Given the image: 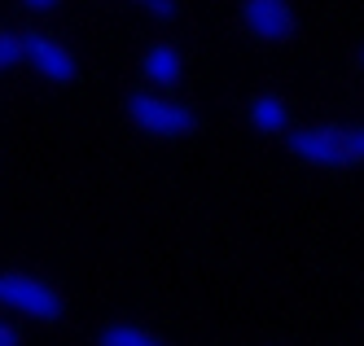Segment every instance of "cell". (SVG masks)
<instances>
[{"label": "cell", "instance_id": "cell-8", "mask_svg": "<svg viewBox=\"0 0 364 346\" xmlns=\"http://www.w3.org/2000/svg\"><path fill=\"white\" fill-rule=\"evenodd\" d=\"M101 346H163V337L154 329H141V325H106L97 333Z\"/></svg>", "mask_w": 364, "mask_h": 346}, {"label": "cell", "instance_id": "cell-4", "mask_svg": "<svg viewBox=\"0 0 364 346\" xmlns=\"http://www.w3.org/2000/svg\"><path fill=\"white\" fill-rule=\"evenodd\" d=\"M22 62H31L48 84H70V79L80 75L70 48L62 40H53V36H44V31H27V36H22Z\"/></svg>", "mask_w": 364, "mask_h": 346}, {"label": "cell", "instance_id": "cell-7", "mask_svg": "<svg viewBox=\"0 0 364 346\" xmlns=\"http://www.w3.org/2000/svg\"><path fill=\"white\" fill-rule=\"evenodd\" d=\"M250 127L264 131V136H281V131H290V105H285V97L259 92L250 101Z\"/></svg>", "mask_w": 364, "mask_h": 346}, {"label": "cell", "instance_id": "cell-12", "mask_svg": "<svg viewBox=\"0 0 364 346\" xmlns=\"http://www.w3.org/2000/svg\"><path fill=\"white\" fill-rule=\"evenodd\" d=\"M22 342V333L14 329V325H5V320H0V346H18Z\"/></svg>", "mask_w": 364, "mask_h": 346}, {"label": "cell", "instance_id": "cell-9", "mask_svg": "<svg viewBox=\"0 0 364 346\" xmlns=\"http://www.w3.org/2000/svg\"><path fill=\"white\" fill-rule=\"evenodd\" d=\"M338 153H343V167H360L364 163V131L360 127H338Z\"/></svg>", "mask_w": 364, "mask_h": 346}, {"label": "cell", "instance_id": "cell-10", "mask_svg": "<svg viewBox=\"0 0 364 346\" xmlns=\"http://www.w3.org/2000/svg\"><path fill=\"white\" fill-rule=\"evenodd\" d=\"M22 62V36L14 31H0V70H9Z\"/></svg>", "mask_w": 364, "mask_h": 346}, {"label": "cell", "instance_id": "cell-6", "mask_svg": "<svg viewBox=\"0 0 364 346\" xmlns=\"http://www.w3.org/2000/svg\"><path fill=\"white\" fill-rule=\"evenodd\" d=\"M141 75L154 88H180V79H185V53L167 40H154L141 58Z\"/></svg>", "mask_w": 364, "mask_h": 346}, {"label": "cell", "instance_id": "cell-11", "mask_svg": "<svg viewBox=\"0 0 364 346\" xmlns=\"http://www.w3.org/2000/svg\"><path fill=\"white\" fill-rule=\"evenodd\" d=\"M136 5H141L149 18H176V9H180L176 0H136Z\"/></svg>", "mask_w": 364, "mask_h": 346}, {"label": "cell", "instance_id": "cell-5", "mask_svg": "<svg viewBox=\"0 0 364 346\" xmlns=\"http://www.w3.org/2000/svg\"><path fill=\"white\" fill-rule=\"evenodd\" d=\"M290 149L307 167H343L338 127H299V131H290Z\"/></svg>", "mask_w": 364, "mask_h": 346}, {"label": "cell", "instance_id": "cell-3", "mask_svg": "<svg viewBox=\"0 0 364 346\" xmlns=\"http://www.w3.org/2000/svg\"><path fill=\"white\" fill-rule=\"evenodd\" d=\"M242 22H246V31L264 44H285L299 31V18L290 9V0H242Z\"/></svg>", "mask_w": 364, "mask_h": 346}, {"label": "cell", "instance_id": "cell-1", "mask_svg": "<svg viewBox=\"0 0 364 346\" xmlns=\"http://www.w3.org/2000/svg\"><path fill=\"white\" fill-rule=\"evenodd\" d=\"M0 307L27 315V320L53 325V320H62L66 298H62L48 281H40V276H27V272H0Z\"/></svg>", "mask_w": 364, "mask_h": 346}, {"label": "cell", "instance_id": "cell-13", "mask_svg": "<svg viewBox=\"0 0 364 346\" xmlns=\"http://www.w3.org/2000/svg\"><path fill=\"white\" fill-rule=\"evenodd\" d=\"M22 5H27V9H36V13H44V9H58L62 0H22Z\"/></svg>", "mask_w": 364, "mask_h": 346}, {"label": "cell", "instance_id": "cell-2", "mask_svg": "<svg viewBox=\"0 0 364 346\" xmlns=\"http://www.w3.org/2000/svg\"><path fill=\"white\" fill-rule=\"evenodd\" d=\"M127 119L141 131L163 136V141H180V136H189V131H198V114L189 105L163 97V92H132L127 97Z\"/></svg>", "mask_w": 364, "mask_h": 346}]
</instances>
